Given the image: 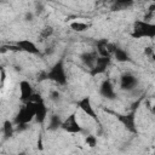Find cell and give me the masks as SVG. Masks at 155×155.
Returning a JSON list of instances; mask_svg holds the SVG:
<instances>
[{"mask_svg":"<svg viewBox=\"0 0 155 155\" xmlns=\"http://www.w3.org/2000/svg\"><path fill=\"white\" fill-rule=\"evenodd\" d=\"M46 76H47V79L53 80V81H56L57 84H65V81H67L64 67H63V64H62L61 62L57 63V64L50 70V73H48Z\"/></svg>","mask_w":155,"mask_h":155,"instance_id":"obj_1","label":"cell"},{"mask_svg":"<svg viewBox=\"0 0 155 155\" xmlns=\"http://www.w3.org/2000/svg\"><path fill=\"white\" fill-rule=\"evenodd\" d=\"M64 131L69 132V133H78L81 131V126L79 124V120L76 119V114H71L69 115L63 122H62V126H61Z\"/></svg>","mask_w":155,"mask_h":155,"instance_id":"obj_2","label":"cell"},{"mask_svg":"<svg viewBox=\"0 0 155 155\" xmlns=\"http://www.w3.org/2000/svg\"><path fill=\"white\" fill-rule=\"evenodd\" d=\"M79 108L81 109V111H82L85 115L90 116V117L93 119V120H97L94 109H93V107H92V104H91V99H90L88 97H84V98L79 102Z\"/></svg>","mask_w":155,"mask_h":155,"instance_id":"obj_3","label":"cell"},{"mask_svg":"<svg viewBox=\"0 0 155 155\" xmlns=\"http://www.w3.org/2000/svg\"><path fill=\"white\" fill-rule=\"evenodd\" d=\"M136 84H137V79L131 75V74H124L121 78H120V87L122 90H133L136 87Z\"/></svg>","mask_w":155,"mask_h":155,"instance_id":"obj_4","label":"cell"},{"mask_svg":"<svg viewBox=\"0 0 155 155\" xmlns=\"http://www.w3.org/2000/svg\"><path fill=\"white\" fill-rule=\"evenodd\" d=\"M17 48L19 51H24L27 53H39V48L30 40H19L17 42Z\"/></svg>","mask_w":155,"mask_h":155,"instance_id":"obj_5","label":"cell"},{"mask_svg":"<svg viewBox=\"0 0 155 155\" xmlns=\"http://www.w3.org/2000/svg\"><path fill=\"white\" fill-rule=\"evenodd\" d=\"M19 93H21V99L27 103L29 101V98L31 97V94L34 93L33 87L30 86V84L28 81H21L19 82Z\"/></svg>","mask_w":155,"mask_h":155,"instance_id":"obj_6","label":"cell"},{"mask_svg":"<svg viewBox=\"0 0 155 155\" xmlns=\"http://www.w3.org/2000/svg\"><path fill=\"white\" fill-rule=\"evenodd\" d=\"M101 94L103 97H107V98H114L115 90H114V85L111 84L110 80H105L101 85Z\"/></svg>","mask_w":155,"mask_h":155,"instance_id":"obj_7","label":"cell"},{"mask_svg":"<svg viewBox=\"0 0 155 155\" xmlns=\"http://www.w3.org/2000/svg\"><path fill=\"white\" fill-rule=\"evenodd\" d=\"M113 53L115 54V58L119 62H127V61H130V57H128L127 52L125 50H122V48H116L115 47V50H114Z\"/></svg>","mask_w":155,"mask_h":155,"instance_id":"obj_8","label":"cell"},{"mask_svg":"<svg viewBox=\"0 0 155 155\" xmlns=\"http://www.w3.org/2000/svg\"><path fill=\"white\" fill-rule=\"evenodd\" d=\"M62 120H61V117L58 116V115H52V116H50V126H48V128L50 130H57L58 127H61L62 126Z\"/></svg>","mask_w":155,"mask_h":155,"instance_id":"obj_9","label":"cell"},{"mask_svg":"<svg viewBox=\"0 0 155 155\" xmlns=\"http://www.w3.org/2000/svg\"><path fill=\"white\" fill-rule=\"evenodd\" d=\"M70 28H71L73 30L80 33V31H85V30H87V29H88V24H87V23H84V22H79V21H76V22L70 23Z\"/></svg>","mask_w":155,"mask_h":155,"instance_id":"obj_10","label":"cell"},{"mask_svg":"<svg viewBox=\"0 0 155 155\" xmlns=\"http://www.w3.org/2000/svg\"><path fill=\"white\" fill-rule=\"evenodd\" d=\"M2 131H4V136H5V137H10V136H12L13 126H12L11 121L6 120V121L4 122V126H2Z\"/></svg>","mask_w":155,"mask_h":155,"instance_id":"obj_11","label":"cell"},{"mask_svg":"<svg viewBox=\"0 0 155 155\" xmlns=\"http://www.w3.org/2000/svg\"><path fill=\"white\" fill-rule=\"evenodd\" d=\"M85 142H86V144H87L90 148H94V147L97 145V138H96L93 134H88V136L86 137Z\"/></svg>","mask_w":155,"mask_h":155,"instance_id":"obj_12","label":"cell"},{"mask_svg":"<svg viewBox=\"0 0 155 155\" xmlns=\"http://www.w3.org/2000/svg\"><path fill=\"white\" fill-rule=\"evenodd\" d=\"M18 155H24V154H23V153H21V154H18Z\"/></svg>","mask_w":155,"mask_h":155,"instance_id":"obj_13","label":"cell"},{"mask_svg":"<svg viewBox=\"0 0 155 155\" xmlns=\"http://www.w3.org/2000/svg\"><path fill=\"white\" fill-rule=\"evenodd\" d=\"M0 103H1V102H0Z\"/></svg>","mask_w":155,"mask_h":155,"instance_id":"obj_14","label":"cell"}]
</instances>
